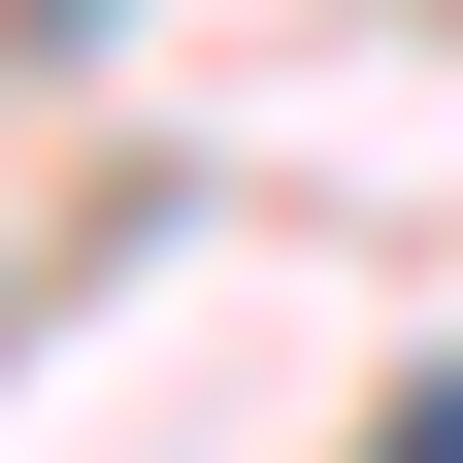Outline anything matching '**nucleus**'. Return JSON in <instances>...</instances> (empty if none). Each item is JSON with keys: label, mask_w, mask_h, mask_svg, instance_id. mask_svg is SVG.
I'll list each match as a JSON object with an SVG mask.
<instances>
[{"label": "nucleus", "mask_w": 463, "mask_h": 463, "mask_svg": "<svg viewBox=\"0 0 463 463\" xmlns=\"http://www.w3.org/2000/svg\"><path fill=\"white\" fill-rule=\"evenodd\" d=\"M67 33H99V0H67Z\"/></svg>", "instance_id": "nucleus-2"}, {"label": "nucleus", "mask_w": 463, "mask_h": 463, "mask_svg": "<svg viewBox=\"0 0 463 463\" xmlns=\"http://www.w3.org/2000/svg\"><path fill=\"white\" fill-rule=\"evenodd\" d=\"M397 463H463V397H430V430H397Z\"/></svg>", "instance_id": "nucleus-1"}]
</instances>
